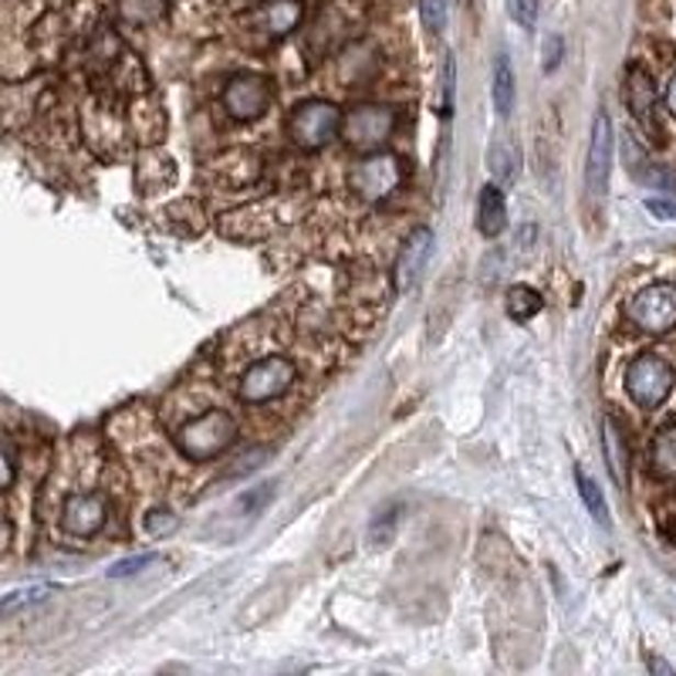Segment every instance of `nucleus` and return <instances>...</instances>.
I'll return each mask as SVG.
<instances>
[{
  "mask_svg": "<svg viewBox=\"0 0 676 676\" xmlns=\"http://www.w3.org/2000/svg\"><path fill=\"white\" fill-rule=\"evenodd\" d=\"M234 440H237V419L227 409H206L177 433V443L190 460H214Z\"/></svg>",
  "mask_w": 676,
  "mask_h": 676,
  "instance_id": "1",
  "label": "nucleus"
},
{
  "mask_svg": "<svg viewBox=\"0 0 676 676\" xmlns=\"http://www.w3.org/2000/svg\"><path fill=\"white\" fill-rule=\"evenodd\" d=\"M673 383H676V369L656 352L636 356L626 369V393L643 409H656L673 393Z\"/></svg>",
  "mask_w": 676,
  "mask_h": 676,
  "instance_id": "2",
  "label": "nucleus"
},
{
  "mask_svg": "<svg viewBox=\"0 0 676 676\" xmlns=\"http://www.w3.org/2000/svg\"><path fill=\"white\" fill-rule=\"evenodd\" d=\"M346 125V115L342 109H335L331 102H302L298 109L291 112L288 119V133H291V143L302 146V149H322L328 146L338 133H342Z\"/></svg>",
  "mask_w": 676,
  "mask_h": 676,
  "instance_id": "3",
  "label": "nucleus"
},
{
  "mask_svg": "<svg viewBox=\"0 0 676 676\" xmlns=\"http://www.w3.org/2000/svg\"><path fill=\"white\" fill-rule=\"evenodd\" d=\"M626 315L640 331L666 335L669 328H676V284L656 281L643 288L640 294H632L626 305Z\"/></svg>",
  "mask_w": 676,
  "mask_h": 676,
  "instance_id": "4",
  "label": "nucleus"
},
{
  "mask_svg": "<svg viewBox=\"0 0 676 676\" xmlns=\"http://www.w3.org/2000/svg\"><path fill=\"white\" fill-rule=\"evenodd\" d=\"M294 375H298V369H294L291 359L284 356H264L254 362L244 379H240V399L244 403H271L278 396H284L294 383Z\"/></svg>",
  "mask_w": 676,
  "mask_h": 676,
  "instance_id": "5",
  "label": "nucleus"
},
{
  "mask_svg": "<svg viewBox=\"0 0 676 676\" xmlns=\"http://www.w3.org/2000/svg\"><path fill=\"white\" fill-rule=\"evenodd\" d=\"M612 153H616V133L606 109L596 112L588 139V159H585V190L592 200H606L609 177H612Z\"/></svg>",
  "mask_w": 676,
  "mask_h": 676,
  "instance_id": "6",
  "label": "nucleus"
},
{
  "mask_svg": "<svg viewBox=\"0 0 676 676\" xmlns=\"http://www.w3.org/2000/svg\"><path fill=\"white\" fill-rule=\"evenodd\" d=\"M393 125H396V112L393 109H386V105H362V109H356L346 119L342 133H346V143L352 149L372 153V149H379L390 139Z\"/></svg>",
  "mask_w": 676,
  "mask_h": 676,
  "instance_id": "7",
  "label": "nucleus"
},
{
  "mask_svg": "<svg viewBox=\"0 0 676 676\" xmlns=\"http://www.w3.org/2000/svg\"><path fill=\"white\" fill-rule=\"evenodd\" d=\"M403 183V166L390 153H375L352 169V190L365 200H386Z\"/></svg>",
  "mask_w": 676,
  "mask_h": 676,
  "instance_id": "8",
  "label": "nucleus"
},
{
  "mask_svg": "<svg viewBox=\"0 0 676 676\" xmlns=\"http://www.w3.org/2000/svg\"><path fill=\"white\" fill-rule=\"evenodd\" d=\"M221 102L234 119L254 122V119H261L271 105V84L261 75H237L227 81Z\"/></svg>",
  "mask_w": 676,
  "mask_h": 676,
  "instance_id": "9",
  "label": "nucleus"
},
{
  "mask_svg": "<svg viewBox=\"0 0 676 676\" xmlns=\"http://www.w3.org/2000/svg\"><path fill=\"white\" fill-rule=\"evenodd\" d=\"M105 515L109 504L102 494H71L61 507V525L75 538H92L95 531H102Z\"/></svg>",
  "mask_w": 676,
  "mask_h": 676,
  "instance_id": "10",
  "label": "nucleus"
},
{
  "mask_svg": "<svg viewBox=\"0 0 676 676\" xmlns=\"http://www.w3.org/2000/svg\"><path fill=\"white\" fill-rule=\"evenodd\" d=\"M433 254V230L430 227H419L409 234L406 247L399 250V261H396V291H409L419 278V271L427 268Z\"/></svg>",
  "mask_w": 676,
  "mask_h": 676,
  "instance_id": "11",
  "label": "nucleus"
},
{
  "mask_svg": "<svg viewBox=\"0 0 676 676\" xmlns=\"http://www.w3.org/2000/svg\"><path fill=\"white\" fill-rule=\"evenodd\" d=\"M302 21V4L298 0H264V4L254 11V24L271 37H284L298 27Z\"/></svg>",
  "mask_w": 676,
  "mask_h": 676,
  "instance_id": "12",
  "label": "nucleus"
},
{
  "mask_svg": "<svg viewBox=\"0 0 676 676\" xmlns=\"http://www.w3.org/2000/svg\"><path fill=\"white\" fill-rule=\"evenodd\" d=\"M477 227L484 237H500L507 227V203L497 183H487L481 190V203H477Z\"/></svg>",
  "mask_w": 676,
  "mask_h": 676,
  "instance_id": "13",
  "label": "nucleus"
},
{
  "mask_svg": "<svg viewBox=\"0 0 676 676\" xmlns=\"http://www.w3.org/2000/svg\"><path fill=\"white\" fill-rule=\"evenodd\" d=\"M626 102H629V109L636 112L640 119H646V115L653 112V102H656V84H653L650 71H646V68H640V65H632V68L626 71Z\"/></svg>",
  "mask_w": 676,
  "mask_h": 676,
  "instance_id": "14",
  "label": "nucleus"
},
{
  "mask_svg": "<svg viewBox=\"0 0 676 676\" xmlns=\"http://www.w3.org/2000/svg\"><path fill=\"white\" fill-rule=\"evenodd\" d=\"M515 95H518V89H515V68H511V61H507L504 55H497L494 58V78H491V99H494V109H497L500 119H507V115L515 112Z\"/></svg>",
  "mask_w": 676,
  "mask_h": 676,
  "instance_id": "15",
  "label": "nucleus"
},
{
  "mask_svg": "<svg viewBox=\"0 0 676 676\" xmlns=\"http://www.w3.org/2000/svg\"><path fill=\"white\" fill-rule=\"evenodd\" d=\"M602 447H606V463L612 471V481L619 487L629 484V463H626V443H622V433L612 419H602Z\"/></svg>",
  "mask_w": 676,
  "mask_h": 676,
  "instance_id": "16",
  "label": "nucleus"
},
{
  "mask_svg": "<svg viewBox=\"0 0 676 676\" xmlns=\"http://www.w3.org/2000/svg\"><path fill=\"white\" fill-rule=\"evenodd\" d=\"M491 169L497 183H515L521 169V153L511 139H494L491 146Z\"/></svg>",
  "mask_w": 676,
  "mask_h": 676,
  "instance_id": "17",
  "label": "nucleus"
},
{
  "mask_svg": "<svg viewBox=\"0 0 676 676\" xmlns=\"http://www.w3.org/2000/svg\"><path fill=\"white\" fill-rule=\"evenodd\" d=\"M650 467H653L656 477L676 481V427H666V430L653 440Z\"/></svg>",
  "mask_w": 676,
  "mask_h": 676,
  "instance_id": "18",
  "label": "nucleus"
},
{
  "mask_svg": "<svg viewBox=\"0 0 676 676\" xmlns=\"http://www.w3.org/2000/svg\"><path fill=\"white\" fill-rule=\"evenodd\" d=\"M575 484H578V494H582V500H585V507H588V515L596 518L602 528H612L609 504H606L602 487H599L596 481H592V477H585V471H582V467H575Z\"/></svg>",
  "mask_w": 676,
  "mask_h": 676,
  "instance_id": "19",
  "label": "nucleus"
},
{
  "mask_svg": "<svg viewBox=\"0 0 676 676\" xmlns=\"http://www.w3.org/2000/svg\"><path fill=\"white\" fill-rule=\"evenodd\" d=\"M541 294L528 284H515L511 291H507V315H511L515 322H531L538 312H541Z\"/></svg>",
  "mask_w": 676,
  "mask_h": 676,
  "instance_id": "20",
  "label": "nucleus"
},
{
  "mask_svg": "<svg viewBox=\"0 0 676 676\" xmlns=\"http://www.w3.org/2000/svg\"><path fill=\"white\" fill-rule=\"evenodd\" d=\"M119 11L133 24H153L166 14V0H122Z\"/></svg>",
  "mask_w": 676,
  "mask_h": 676,
  "instance_id": "21",
  "label": "nucleus"
},
{
  "mask_svg": "<svg viewBox=\"0 0 676 676\" xmlns=\"http://www.w3.org/2000/svg\"><path fill=\"white\" fill-rule=\"evenodd\" d=\"M48 596H55V585H27V588H14L0 602V612L11 616L18 606H31V602H45Z\"/></svg>",
  "mask_w": 676,
  "mask_h": 676,
  "instance_id": "22",
  "label": "nucleus"
},
{
  "mask_svg": "<svg viewBox=\"0 0 676 676\" xmlns=\"http://www.w3.org/2000/svg\"><path fill=\"white\" fill-rule=\"evenodd\" d=\"M419 11H422V24L433 34L447 27V0H419Z\"/></svg>",
  "mask_w": 676,
  "mask_h": 676,
  "instance_id": "23",
  "label": "nucleus"
},
{
  "mask_svg": "<svg viewBox=\"0 0 676 676\" xmlns=\"http://www.w3.org/2000/svg\"><path fill=\"white\" fill-rule=\"evenodd\" d=\"M507 11H511V18H515L525 31H531V27L538 24L541 4H538V0H507Z\"/></svg>",
  "mask_w": 676,
  "mask_h": 676,
  "instance_id": "24",
  "label": "nucleus"
},
{
  "mask_svg": "<svg viewBox=\"0 0 676 676\" xmlns=\"http://www.w3.org/2000/svg\"><path fill=\"white\" fill-rule=\"evenodd\" d=\"M159 555H153V552H143V555H133V559H122V562H115L112 568H109V578H129V575H136V572H143L146 565H153Z\"/></svg>",
  "mask_w": 676,
  "mask_h": 676,
  "instance_id": "25",
  "label": "nucleus"
},
{
  "mask_svg": "<svg viewBox=\"0 0 676 676\" xmlns=\"http://www.w3.org/2000/svg\"><path fill=\"white\" fill-rule=\"evenodd\" d=\"M271 497H274V484H261V487L247 491V494L237 500V507H240L244 515H254V511H261V507H264Z\"/></svg>",
  "mask_w": 676,
  "mask_h": 676,
  "instance_id": "26",
  "label": "nucleus"
},
{
  "mask_svg": "<svg viewBox=\"0 0 676 676\" xmlns=\"http://www.w3.org/2000/svg\"><path fill=\"white\" fill-rule=\"evenodd\" d=\"M177 525H180L177 515H169V511H153V515L146 518V531L156 534V538H159V534H169V531H177Z\"/></svg>",
  "mask_w": 676,
  "mask_h": 676,
  "instance_id": "27",
  "label": "nucleus"
},
{
  "mask_svg": "<svg viewBox=\"0 0 676 676\" xmlns=\"http://www.w3.org/2000/svg\"><path fill=\"white\" fill-rule=\"evenodd\" d=\"M646 210L653 217H660V221H676V203H669V200H646Z\"/></svg>",
  "mask_w": 676,
  "mask_h": 676,
  "instance_id": "28",
  "label": "nucleus"
},
{
  "mask_svg": "<svg viewBox=\"0 0 676 676\" xmlns=\"http://www.w3.org/2000/svg\"><path fill=\"white\" fill-rule=\"evenodd\" d=\"M14 471H18V453H14L11 437H4V487L14 484Z\"/></svg>",
  "mask_w": 676,
  "mask_h": 676,
  "instance_id": "29",
  "label": "nucleus"
},
{
  "mask_svg": "<svg viewBox=\"0 0 676 676\" xmlns=\"http://www.w3.org/2000/svg\"><path fill=\"white\" fill-rule=\"evenodd\" d=\"M562 61V37H552L548 41V58H544V71H555Z\"/></svg>",
  "mask_w": 676,
  "mask_h": 676,
  "instance_id": "30",
  "label": "nucleus"
},
{
  "mask_svg": "<svg viewBox=\"0 0 676 676\" xmlns=\"http://www.w3.org/2000/svg\"><path fill=\"white\" fill-rule=\"evenodd\" d=\"M666 109L676 115V71H673V78H669V84H666Z\"/></svg>",
  "mask_w": 676,
  "mask_h": 676,
  "instance_id": "31",
  "label": "nucleus"
},
{
  "mask_svg": "<svg viewBox=\"0 0 676 676\" xmlns=\"http://www.w3.org/2000/svg\"><path fill=\"white\" fill-rule=\"evenodd\" d=\"M650 669H660V673H673V666H666L663 660H650Z\"/></svg>",
  "mask_w": 676,
  "mask_h": 676,
  "instance_id": "32",
  "label": "nucleus"
}]
</instances>
